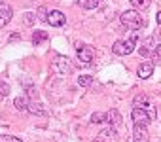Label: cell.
<instances>
[{
    "mask_svg": "<svg viewBox=\"0 0 161 142\" xmlns=\"http://www.w3.org/2000/svg\"><path fill=\"white\" fill-rule=\"evenodd\" d=\"M121 23H123V27H127V29H131V30H138V29L144 27V19H142V15H140L136 10H127V12H123V14H121Z\"/></svg>",
    "mask_w": 161,
    "mask_h": 142,
    "instance_id": "6da1fadb",
    "label": "cell"
},
{
    "mask_svg": "<svg viewBox=\"0 0 161 142\" xmlns=\"http://www.w3.org/2000/svg\"><path fill=\"white\" fill-rule=\"evenodd\" d=\"M135 42H136V34H133L131 36V40H118V42H114V46H112V51L116 53V55H129V53H133V49H135Z\"/></svg>",
    "mask_w": 161,
    "mask_h": 142,
    "instance_id": "7a4b0ae2",
    "label": "cell"
},
{
    "mask_svg": "<svg viewBox=\"0 0 161 142\" xmlns=\"http://www.w3.org/2000/svg\"><path fill=\"white\" fill-rule=\"evenodd\" d=\"M133 106H135V108H140V110H144V112H148L150 119H155V116H157V112H155V108H153V104H152V101H150L148 95H136L135 101H133Z\"/></svg>",
    "mask_w": 161,
    "mask_h": 142,
    "instance_id": "3957f363",
    "label": "cell"
},
{
    "mask_svg": "<svg viewBox=\"0 0 161 142\" xmlns=\"http://www.w3.org/2000/svg\"><path fill=\"white\" fill-rule=\"evenodd\" d=\"M53 68H55V72H59L61 76H66L72 72V64H70V59L64 57V55H59L53 63Z\"/></svg>",
    "mask_w": 161,
    "mask_h": 142,
    "instance_id": "277c9868",
    "label": "cell"
},
{
    "mask_svg": "<svg viewBox=\"0 0 161 142\" xmlns=\"http://www.w3.org/2000/svg\"><path fill=\"white\" fill-rule=\"evenodd\" d=\"M76 49H78V61H80V64H91L93 63V55H95V51H93V47H89V46H76Z\"/></svg>",
    "mask_w": 161,
    "mask_h": 142,
    "instance_id": "5b68a950",
    "label": "cell"
},
{
    "mask_svg": "<svg viewBox=\"0 0 161 142\" xmlns=\"http://www.w3.org/2000/svg\"><path fill=\"white\" fill-rule=\"evenodd\" d=\"M64 21H66V17H64L63 12H59V10L47 12V17H46V23H47V25H51V27H63Z\"/></svg>",
    "mask_w": 161,
    "mask_h": 142,
    "instance_id": "8992f818",
    "label": "cell"
},
{
    "mask_svg": "<svg viewBox=\"0 0 161 142\" xmlns=\"http://www.w3.org/2000/svg\"><path fill=\"white\" fill-rule=\"evenodd\" d=\"M131 117H133L135 125H140V127H146V125L152 121V119H150V116H148V112H144V110H140V108H133Z\"/></svg>",
    "mask_w": 161,
    "mask_h": 142,
    "instance_id": "52a82bcc",
    "label": "cell"
},
{
    "mask_svg": "<svg viewBox=\"0 0 161 142\" xmlns=\"http://www.w3.org/2000/svg\"><path fill=\"white\" fill-rule=\"evenodd\" d=\"M12 15H14L12 6H10V4H6V2H0V29L6 27V25L10 23Z\"/></svg>",
    "mask_w": 161,
    "mask_h": 142,
    "instance_id": "ba28073f",
    "label": "cell"
},
{
    "mask_svg": "<svg viewBox=\"0 0 161 142\" xmlns=\"http://www.w3.org/2000/svg\"><path fill=\"white\" fill-rule=\"evenodd\" d=\"M116 140H118V133H116L114 127H108V129L101 131L99 136L95 138V142H116Z\"/></svg>",
    "mask_w": 161,
    "mask_h": 142,
    "instance_id": "9c48e42d",
    "label": "cell"
},
{
    "mask_svg": "<svg viewBox=\"0 0 161 142\" xmlns=\"http://www.w3.org/2000/svg\"><path fill=\"white\" fill-rule=\"evenodd\" d=\"M155 46H157V44H155V38H153V36H148V38L142 40V44H140V47H138V53L146 57V55H150V53L155 49Z\"/></svg>",
    "mask_w": 161,
    "mask_h": 142,
    "instance_id": "30bf717a",
    "label": "cell"
},
{
    "mask_svg": "<svg viewBox=\"0 0 161 142\" xmlns=\"http://www.w3.org/2000/svg\"><path fill=\"white\" fill-rule=\"evenodd\" d=\"M136 74H138V78H142V80L150 78V76L153 74V63H150V61H144V63H142V64L138 66Z\"/></svg>",
    "mask_w": 161,
    "mask_h": 142,
    "instance_id": "8fae6325",
    "label": "cell"
},
{
    "mask_svg": "<svg viewBox=\"0 0 161 142\" xmlns=\"http://www.w3.org/2000/svg\"><path fill=\"white\" fill-rule=\"evenodd\" d=\"M148 140H150V134H148L146 127L135 125V131H133V142H148Z\"/></svg>",
    "mask_w": 161,
    "mask_h": 142,
    "instance_id": "7c38bea8",
    "label": "cell"
},
{
    "mask_svg": "<svg viewBox=\"0 0 161 142\" xmlns=\"http://www.w3.org/2000/svg\"><path fill=\"white\" fill-rule=\"evenodd\" d=\"M104 123H110V127L119 125V123H121V114H119L116 108L108 110V112H106V121H104Z\"/></svg>",
    "mask_w": 161,
    "mask_h": 142,
    "instance_id": "4fadbf2b",
    "label": "cell"
},
{
    "mask_svg": "<svg viewBox=\"0 0 161 142\" xmlns=\"http://www.w3.org/2000/svg\"><path fill=\"white\" fill-rule=\"evenodd\" d=\"M27 112H31V114H34V116H46V114H47V110H46L44 104H40V102H31Z\"/></svg>",
    "mask_w": 161,
    "mask_h": 142,
    "instance_id": "5bb4252c",
    "label": "cell"
},
{
    "mask_svg": "<svg viewBox=\"0 0 161 142\" xmlns=\"http://www.w3.org/2000/svg\"><path fill=\"white\" fill-rule=\"evenodd\" d=\"M47 40V32L46 30H36L34 34H32V44L34 46H40L42 42H46Z\"/></svg>",
    "mask_w": 161,
    "mask_h": 142,
    "instance_id": "9a60e30c",
    "label": "cell"
},
{
    "mask_svg": "<svg viewBox=\"0 0 161 142\" xmlns=\"http://www.w3.org/2000/svg\"><path fill=\"white\" fill-rule=\"evenodd\" d=\"M29 101H27V97H17L15 101H14V106L17 108V110H21V112H25V110H29Z\"/></svg>",
    "mask_w": 161,
    "mask_h": 142,
    "instance_id": "2e32d148",
    "label": "cell"
},
{
    "mask_svg": "<svg viewBox=\"0 0 161 142\" xmlns=\"http://www.w3.org/2000/svg\"><path fill=\"white\" fill-rule=\"evenodd\" d=\"M76 2L82 8H86V10H95L99 6V0H76Z\"/></svg>",
    "mask_w": 161,
    "mask_h": 142,
    "instance_id": "e0dca14e",
    "label": "cell"
},
{
    "mask_svg": "<svg viewBox=\"0 0 161 142\" xmlns=\"http://www.w3.org/2000/svg\"><path fill=\"white\" fill-rule=\"evenodd\" d=\"M93 84V78L91 76H80L78 78V85H82V87H89Z\"/></svg>",
    "mask_w": 161,
    "mask_h": 142,
    "instance_id": "ac0fdd59",
    "label": "cell"
},
{
    "mask_svg": "<svg viewBox=\"0 0 161 142\" xmlns=\"http://www.w3.org/2000/svg\"><path fill=\"white\" fill-rule=\"evenodd\" d=\"M91 121H93V123H104V121H106V114H103V112H95V114L91 116Z\"/></svg>",
    "mask_w": 161,
    "mask_h": 142,
    "instance_id": "d6986e66",
    "label": "cell"
},
{
    "mask_svg": "<svg viewBox=\"0 0 161 142\" xmlns=\"http://www.w3.org/2000/svg\"><path fill=\"white\" fill-rule=\"evenodd\" d=\"M131 4L136 8H148L150 6V0H131Z\"/></svg>",
    "mask_w": 161,
    "mask_h": 142,
    "instance_id": "ffe728a7",
    "label": "cell"
},
{
    "mask_svg": "<svg viewBox=\"0 0 161 142\" xmlns=\"http://www.w3.org/2000/svg\"><path fill=\"white\" fill-rule=\"evenodd\" d=\"M10 93V85L6 84V82H2V80H0V95H2V97H6Z\"/></svg>",
    "mask_w": 161,
    "mask_h": 142,
    "instance_id": "44dd1931",
    "label": "cell"
},
{
    "mask_svg": "<svg viewBox=\"0 0 161 142\" xmlns=\"http://www.w3.org/2000/svg\"><path fill=\"white\" fill-rule=\"evenodd\" d=\"M0 142H23V140L17 138V136H8V134H4V136H0Z\"/></svg>",
    "mask_w": 161,
    "mask_h": 142,
    "instance_id": "7402d4cb",
    "label": "cell"
},
{
    "mask_svg": "<svg viewBox=\"0 0 161 142\" xmlns=\"http://www.w3.org/2000/svg\"><path fill=\"white\" fill-rule=\"evenodd\" d=\"M153 61L161 63V44H157V46H155V49H153Z\"/></svg>",
    "mask_w": 161,
    "mask_h": 142,
    "instance_id": "603a6c76",
    "label": "cell"
},
{
    "mask_svg": "<svg viewBox=\"0 0 161 142\" xmlns=\"http://www.w3.org/2000/svg\"><path fill=\"white\" fill-rule=\"evenodd\" d=\"M46 17H47V10H46L44 6H40V8H38V19H44V21H46Z\"/></svg>",
    "mask_w": 161,
    "mask_h": 142,
    "instance_id": "cb8c5ba5",
    "label": "cell"
},
{
    "mask_svg": "<svg viewBox=\"0 0 161 142\" xmlns=\"http://www.w3.org/2000/svg\"><path fill=\"white\" fill-rule=\"evenodd\" d=\"M34 19H36V15H34V14H25V23H27V25H32V23H34Z\"/></svg>",
    "mask_w": 161,
    "mask_h": 142,
    "instance_id": "d4e9b609",
    "label": "cell"
},
{
    "mask_svg": "<svg viewBox=\"0 0 161 142\" xmlns=\"http://www.w3.org/2000/svg\"><path fill=\"white\" fill-rule=\"evenodd\" d=\"M27 91H29V95H31V97H36V89H34L32 85H31V87H29Z\"/></svg>",
    "mask_w": 161,
    "mask_h": 142,
    "instance_id": "484cf974",
    "label": "cell"
},
{
    "mask_svg": "<svg viewBox=\"0 0 161 142\" xmlns=\"http://www.w3.org/2000/svg\"><path fill=\"white\" fill-rule=\"evenodd\" d=\"M155 21H157V23L161 25V12H157V15H155Z\"/></svg>",
    "mask_w": 161,
    "mask_h": 142,
    "instance_id": "4316f807",
    "label": "cell"
}]
</instances>
